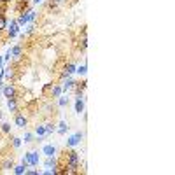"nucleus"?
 Here are the masks:
<instances>
[{
	"mask_svg": "<svg viewBox=\"0 0 175 175\" xmlns=\"http://www.w3.org/2000/svg\"><path fill=\"white\" fill-rule=\"evenodd\" d=\"M79 161H81V158H79V152H75V151H70V152H68V163H67V166H68V173H74V172H77V168H79Z\"/></svg>",
	"mask_w": 175,
	"mask_h": 175,
	"instance_id": "nucleus-1",
	"label": "nucleus"
},
{
	"mask_svg": "<svg viewBox=\"0 0 175 175\" xmlns=\"http://www.w3.org/2000/svg\"><path fill=\"white\" fill-rule=\"evenodd\" d=\"M82 138H84V133H82V131H77L75 135H72V137H68V138H67V147H75V145H79Z\"/></svg>",
	"mask_w": 175,
	"mask_h": 175,
	"instance_id": "nucleus-2",
	"label": "nucleus"
},
{
	"mask_svg": "<svg viewBox=\"0 0 175 175\" xmlns=\"http://www.w3.org/2000/svg\"><path fill=\"white\" fill-rule=\"evenodd\" d=\"M25 159L28 161V165H30V166H37V165H39V161H40V158H39V154H37V152H26V154H25Z\"/></svg>",
	"mask_w": 175,
	"mask_h": 175,
	"instance_id": "nucleus-3",
	"label": "nucleus"
},
{
	"mask_svg": "<svg viewBox=\"0 0 175 175\" xmlns=\"http://www.w3.org/2000/svg\"><path fill=\"white\" fill-rule=\"evenodd\" d=\"M26 123H28V119L25 117V114L16 112V116H14V124L18 126V128H26Z\"/></svg>",
	"mask_w": 175,
	"mask_h": 175,
	"instance_id": "nucleus-4",
	"label": "nucleus"
},
{
	"mask_svg": "<svg viewBox=\"0 0 175 175\" xmlns=\"http://www.w3.org/2000/svg\"><path fill=\"white\" fill-rule=\"evenodd\" d=\"M42 154H46V158H54L56 156V147L53 144H46L42 147Z\"/></svg>",
	"mask_w": 175,
	"mask_h": 175,
	"instance_id": "nucleus-5",
	"label": "nucleus"
},
{
	"mask_svg": "<svg viewBox=\"0 0 175 175\" xmlns=\"http://www.w3.org/2000/svg\"><path fill=\"white\" fill-rule=\"evenodd\" d=\"M18 32H19V25H18V21H11V25L7 26V33H9V37H16Z\"/></svg>",
	"mask_w": 175,
	"mask_h": 175,
	"instance_id": "nucleus-6",
	"label": "nucleus"
},
{
	"mask_svg": "<svg viewBox=\"0 0 175 175\" xmlns=\"http://www.w3.org/2000/svg\"><path fill=\"white\" fill-rule=\"evenodd\" d=\"M2 93H4V96H5V98H12L14 95H16V89H14L12 84H5V86H4V89H2Z\"/></svg>",
	"mask_w": 175,
	"mask_h": 175,
	"instance_id": "nucleus-7",
	"label": "nucleus"
},
{
	"mask_svg": "<svg viewBox=\"0 0 175 175\" xmlns=\"http://www.w3.org/2000/svg\"><path fill=\"white\" fill-rule=\"evenodd\" d=\"M75 112H77V114H82V112H84V98L82 96H77L75 98Z\"/></svg>",
	"mask_w": 175,
	"mask_h": 175,
	"instance_id": "nucleus-8",
	"label": "nucleus"
},
{
	"mask_svg": "<svg viewBox=\"0 0 175 175\" xmlns=\"http://www.w3.org/2000/svg\"><path fill=\"white\" fill-rule=\"evenodd\" d=\"M75 65H74V63H68V65H67V67H65V72H63V77H70L72 75V74H75Z\"/></svg>",
	"mask_w": 175,
	"mask_h": 175,
	"instance_id": "nucleus-9",
	"label": "nucleus"
},
{
	"mask_svg": "<svg viewBox=\"0 0 175 175\" xmlns=\"http://www.w3.org/2000/svg\"><path fill=\"white\" fill-rule=\"evenodd\" d=\"M7 107L11 112H18V103H16V98H7Z\"/></svg>",
	"mask_w": 175,
	"mask_h": 175,
	"instance_id": "nucleus-10",
	"label": "nucleus"
},
{
	"mask_svg": "<svg viewBox=\"0 0 175 175\" xmlns=\"http://www.w3.org/2000/svg\"><path fill=\"white\" fill-rule=\"evenodd\" d=\"M74 79H72V77H67V81H65V82H63V86H61V89L63 91H67V89H72V88H74Z\"/></svg>",
	"mask_w": 175,
	"mask_h": 175,
	"instance_id": "nucleus-11",
	"label": "nucleus"
},
{
	"mask_svg": "<svg viewBox=\"0 0 175 175\" xmlns=\"http://www.w3.org/2000/svg\"><path fill=\"white\" fill-rule=\"evenodd\" d=\"M35 133H37L39 137H47V133H46V126H44V124L35 126Z\"/></svg>",
	"mask_w": 175,
	"mask_h": 175,
	"instance_id": "nucleus-12",
	"label": "nucleus"
},
{
	"mask_svg": "<svg viewBox=\"0 0 175 175\" xmlns=\"http://www.w3.org/2000/svg\"><path fill=\"white\" fill-rule=\"evenodd\" d=\"M26 23H28V12H23L19 16V19H18V25H19V28H21V26H25Z\"/></svg>",
	"mask_w": 175,
	"mask_h": 175,
	"instance_id": "nucleus-13",
	"label": "nucleus"
},
{
	"mask_svg": "<svg viewBox=\"0 0 175 175\" xmlns=\"http://www.w3.org/2000/svg\"><path fill=\"white\" fill-rule=\"evenodd\" d=\"M21 51H23V49H21V46H14V47L11 49V56H14V58H19V56H21Z\"/></svg>",
	"mask_w": 175,
	"mask_h": 175,
	"instance_id": "nucleus-14",
	"label": "nucleus"
},
{
	"mask_svg": "<svg viewBox=\"0 0 175 175\" xmlns=\"http://www.w3.org/2000/svg\"><path fill=\"white\" fill-rule=\"evenodd\" d=\"M12 170H14V173L16 175H21V173L26 172V166H25V165H18V166H12Z\"/></svg>",
	"mask_w": 175,
	"mask_h": 175,
	"instance_id": "nucleus-15",
	"label": "nucleus"
},
{
	"mask_svg": "<svg viewBox=\"0 0 175 175\" xmlns=\"http://www.w3.org/2000/svg\"><path fill=\"white\" fill-rule=\"evenodd\" d=\"M58 126H60V128H58V133H60V135H65V133H67V130H68V124H67L65 121H61Z\"/></svg>",
	"mask_w": 175,
	"mask_h": 175,
	"instance_id": "nucleus-16",
	"label": "nucleus"
},
{
	"mask_svg": "<svg viewBox=\"0 0 175 175\" xmlns=\"http://www.w3.org/2000/svg\"><path fill=\"white\" fill-rule=\"evenodd\" d=\"M75 72L79 74V75H86V72H88V67H86V63H82V65H79L75 68Z\"/></svg>",
	"mask_w": 175,
	"mask_h": 175,
	"instance_id": "nucleus-17",
	"label": "nucleus"
},
{
	"mask_svg": "<svg viewBox=\"0 0 175 175\" xmlns=\"http://www.w3.org/2000/svg\"><path fill=\"white\" fill-rule=\"evenodd\" d=\"M61 93H63L61 86H58V84H56V86H53V98H58Z\"/></svg>",
	"mask_w": 175,
	"mask_h": 175,
	"instance_id": "nucleus-18",
	"label": "nucleus"
},
{
	"mask_svg": "<svg viewBox=\"0 0 175 175\" xmlns=\"http://www.w3.org/2000/svg\"><path fill=\"white\" fill-rule=\"evenodd\" d=\"M58 105H60V107H67V105H68V98L60 95V96H58Z\"/></svg>",
	"mask_w": 175,
	"mask_h": 175,
	"instance_id": "nucleus-19",
	"label": "nucleus"
},
{
	"mask_svg": "<svg viewBox=\"0 0 175 175\" xmlns=\"http://www.w3.org/2000/svg\"><path fill=\"white\" fill-rule=\"evenodd\" d=\"M0 130L4 133H11V124H9V123H2V124H0Z\"/></svg>",
	"mask_w": 175,
	"mask_h": 175,
	"instance_id": "nucleus-20",
	"label": "nucleus"
},
{
	"mask_svg": "<svg viewBox=\"0 0 175 175\" xmlns=\"http://www.w3.org/2000/svg\"><path fill=\"white\" fill-rule=\"evenodd\" d=\"M44 126H46V133H47V137L54 131V124H53V123H47V124H44Z\"/></svg>",
	"mask_w": 175,
	"mask_h": 175,
	"instance_id": "nucleus-21",
	"label": "nucleus"
},
{
	"mask_svg": "<svg viewBox=\"0 0 175 175\" xmlns=\"http://www.w3.org/2000/svg\"><path fill=\"white\" fill-rule=\"evenodd\" d=\"M4 28H7V19L4 16H0V32H2Z\"/></svg>",
	"mask_w": 175,
	"mask_h": 175,
	"instance_id": "nucleus-22",
	"label": "nucleus"
},
{
	"mask_svg": "<svg viewBox=\"0 0 175 175\" xmlns=\"http://www.w3.org/2000/svg\"><path fill=\"white\" fill-rule=\"evenodd\" d=\"M35 18H37V12H33V11H28V23H32Z\"/></svg>",
	"mask_w": 175,
	"mask_h": 175,
	"instance_id": "nucleus-23",
	"label": "nucleus"
},
{
	"mask_svg": "<svg viewBox=\"0 0 175 175\" xmlns=\"http://www.w3.org/2000/svg\"><path fill=\"white\" fill-rule=\"evenodd\" d=\"M21 142H23L21 138H18V137H14V138H12V145L16 147V149H18V147L21 145Z\"/></svg>",
	"mask_w": 175,
	"mask_h": 175,
	"instance_id": "nucleus-24",
	"label": "nucleus"
},
{
	"mask_svg": "<svg viewBox=\"0 0 175 175\" xmlns=\"http://www.w3.org/2000/svg\"><path fill=\"white\" fill-rule=\"evenodd\" d=\"M32 138H33V135H32V133H25V144H30V142H32Z\"/></svg>",
	"mask_w": 175,
	"mask_h": 175,
	"instance_id": "nucleus-25",
	"label": "nucleus"
},
{
	"mask_svg": "<svg viewBox=\"0 0 175 175\" xmlns=\"http://www.w3.org/2000/svg\"><path fill=\"white\" fill-rule=\"evenodd\" d=\"M12 166H14V165H12V159H11V161H5V163H4V166H2V168H4V170H11Z\"/></svg>",
	"mask_w": 175,
	"mask_h": 175,
	"instance_id": "nucleus-26",
	"label": "nucleus"
},
{
	"mask_svg": "<svg viewBox=\"0 0 175 175\" xmlns=\"http://www.w3.org/2000/svg\"><path fill=\"white\" fill-rule=\"evenodd\" d=\"M33 28H35L33 25H30V26L26 28V33H32V32H33Z\"/></svg>",
	"mask_w": 175,
	"mask_h": 175,
	"instance_id": "nucleus-27",
	"label": "nucleus"
},
{
	"mask_svg": "<svg viewBox=\"0 0 175 175\" xmlns=\"http://www.w3.org/2000/svg\"><path fill=\"white\" fill-rule=\"evenodd\" d=\"M40 2H44V0H33V4H40Z\"/></svg>",
	"mask_w": 175,
	"mask_h": 175,
	"instance_id": "nucleus-28",
	"label": "nucleus"
},
{
	"mask_svg": "<svg viewBox=\"0 0 175 175\" xmlns=\"http://www.w3.org/2000/svg\"><path fill=\"white\" fill-rule=\"evenodd\" d=\"M56 4H61V2H65V0H54Z\"/></svg>",
	"mask_w": 175,
	"mask_h": 175,
	"instance_id": "nucleus-29",
	"label": "nucleus"
},
{
	"mask_svg": "<svg viewBox=\"0 0 175 175\" xmlns=\"http://www.w3.org/2000/svg\"><path fill=\"white\" fill-rule=\"evenodd\" d=\"M2 116H4V114H2V110H0V119H2Z\"/></svg>",
	"mask_w": 175,
	"mask_h": 175,
	"instance_id": "nucleus-30",
	"label": "nucleus"
},
{
	"mask_svg": "<svg viewBox=\"0 0 175 175\" xmlns=\"http://www.w3.org/2000/svg\"><path fill=\"white\" fill-rule=\"evenodd\" d=\"M2 2H7V0H2Z\"/></svg>",
	"mask_w": 175,
	"mask_h": 175,
	"instance_id": "nucleus-31",
	"label": "nucleus"
},
{
	"mask_svg": "<svg viewBox=\"0 0 175 175\" xmlns=\"http://www.w3.org/2000/svg\"><path fill=\"white\" fill-rule=\"evenodd\" d=\"M0 2H2V0H0Z\"/></svg>",
	"mask_w": 175,
	"mask_h": 175,
	"instance_id": "nucleus-32",
	"label": "nucleus"
}]
</instances>
